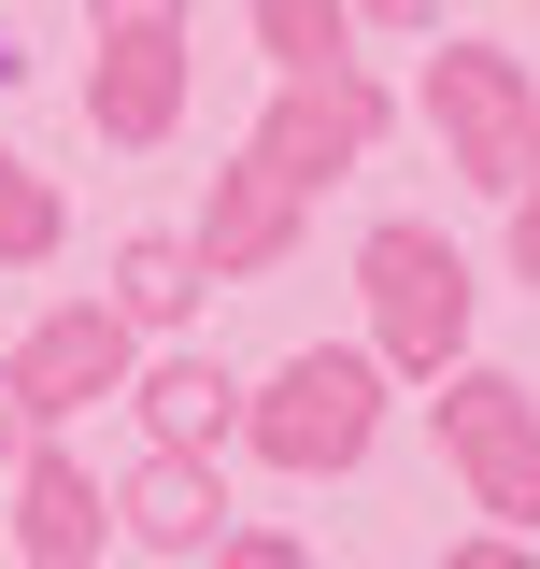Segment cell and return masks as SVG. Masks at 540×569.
<instances>
[{
	"label": "cell",
	"mask_w": 540,
	"mask_h": 569,
	"mask_svg": "<svg viewBox=\"0 0 540 569\" xmlns=\"http://www.w3.org/2000/svg\"><path fill=\"white\" fill-rule=\"evenodd\" d=\"M100 498H114V541H142V556H200L213 527H228V456H171V441H142L129 485H100Z\"/></svg>",
	"instance_id": "30bf717a"
},
{
	"label": "cell",
	"mask_w": 540,
	"mask_h": 569,
	"mask_svg": "<svg viewBox=\"0 0 540 569\" xmlns=\"http://www.w3.org/2000/svg\"><path fill=\"white\" fill-rule=\"evenodd\" d=\"M399 129V100H384V71H356V58H328V71H270V114H257V157L299 186V200H328L341 171L370 157V142Z\"/></svg>",
	"instance_id": "5b68a950"
},
{
	"label": "cell",
	"mask_w": 540,
	"mask_h": 569,
	"mask_svg": "<svg viewBox=\"0 0 540 569\" xmlns=\"http://www.w3.org/2000/svg\"><path fill=\"white\" fill-rule=\"evenodd\" d=\"M356 29H441V0H341Z\"/></svg>",
	"instance_id": "d6986e66"
},
{
	"label": "cell",
	"mask_w": 540,
	"mask_h": 569,
	"mask_svg": "<svg viewBox=\"0 0 540 569\" xmlns=\"http://www.w3.org/2000/svg\"><path fill=\"white\" fill-rule=\"evenodd\" d=\"M356 299H370V356H384V385L456 370V356H470V313H483V284H470V257H456V228H427V213L356 228Z\"/></svg>",
	"instance_id": "7a4b0ae2"
},
{
	"label": "cell",
	"mask_w": 540,
	"mask_h": 569,
	"mask_svg": "<svg viewBox=\"0 0 540 569\" xmlns=\"http://www.w3.org/2000/svg\"><path fill=\"white\" fill-rule=\"evenodd\" d=\"M100 299L129 313L142 342H171V328H200L213 271H200V242H186V228H129V242H114V284H100Z\"/></svg>",
	"instance_id": "7c38bea8"
},
{
	"label": "cell",
	"mask_w": 540,
	"mask_h": 569,
	"mask_svg": "<svg viewBox=\"0 0 540 569\" xmlns=\"http://www.w3.org/2000/svg\"><path fill=\"white\" fill-rule=\"evenodd\" d=\"M58 242H71V200L29 171V157H14V142H0V271H43Z\"/></svg>",
	"instance_id": "5bb4252c"
},
{
	"label": "cell",
	"mask_w": 540,
	"mask_h": 569,
	"mask_svg": "<svg viewBox=\"0 0 540 569\" xmlns=\"http://www.w3.org/2000/svg\"><path fill=\"white\" fill-rule=\"evenodd\" d=\"M129 356H142V328L114 313V299H43L29 342L0 356V370L29 385V413H43V427H71V413H100V399H129Z\"/></svg>",
	"instance_id": "8992f818"
},
{
	"label": "cell",
	"mask_w": 540,
	"mask_h": 569,
	"mask_svg": "<svg viewBox=\"0 0 540 569\" xmlns=\"http://www.w3.org/2000/svg\"><path fill=\"white\" fill-rule=\"evenodd\" d=\"M14 470V556L29 569H100V541H114V498H100V470L71 456L58 427L29 441V456H0Z\"/></svg>",
	"instance_id": "9c48e42d"
},
{
	"label": "cell",
	"mask_w": 540,
	"mask_h": 569,
	"mask_svg": "<svg viewBox=\"0 0 540 569\" xmlns=\"http://www.w3.org/2000/svg\"><path fill=\"white\" fill-rule=\"evenodd\" d=\"M412 114H427V142H441L456 186H483V200L540 186V71L512 43H441L427 86H412Z\"/></svg>",
	"instance_id": "3957f363"
},
{
	"label": "cell",
	"mask_w": 540,
	"mask_h": 569,
	"mask_svg": "<svg viewBox=\"0 0 540 569\" xmlns=\"http://www.w3.org/2000/svg\"><path fill=\"white\" fill-rule=\"evenodd\" d=\"M441 569H540L527 527H470V541H441Z\"/></svg>",
	"instance_id": "2e32d148"
},
{
	"label": "cell",
	"mask_w": 540,
	"mask_h": 569,
	"mask_svg": "<svg viewBox=\"0 0 540 569\" xmlns=\"http://www.w3.org/2000/svg\"><path fill=\"white\" fill-rule=\"evenodd\" d=\"M384 356L370 342H299L270 385H242V427H228V456H257L284 485H341V470H370V441H384Z\"/></svg>",
	"instance_id": "6da1fadb"
},
{
	"label": "cell",
	"mask_w": 540,
	"mask_h": 569,
	"mask_svg": "<svg viewBox=\"0 0 540 569\" xmlns=\"http://www.w3.org/2000/svg\"><path fill=\"white\" fill-rule=\"evenodd\" d=\"M29 441H43V413H29V385L0 370V456H29Z\"/></svg>",
	"instance_id": "ffe728a7"
},
{
	"label": "cell",
	"mask_w": 540,
	"mask_h": 569,
	"mask_svg": "<svg viewBox=\"0 0 540 569\" xmlns=\"http://www.w3.org/2000/svg\"><path fill=\"white\" fill-rule=\"evenodd\" d=\"M512 284H540V186H512Z\"/></svg>",
	"instance_id": "ac0fdd59"
},
{
	"label": "cell",
	"mask_w": 540,
	"mask_h": 569,
	"mask_svg": "<svg viewBox=\"0 0 540 569\" xmlns=\"http://www.w3.org/2000/svg\"><path fill=\"white\" fill-rule=\"evenodd\" d=\"M186 29H100V58H86V129L114 142V157H157V142L186 129Z\"/></svg>",
	"instance_id": "52a82bcc"
},
{
	"label": "cell",
	"mask_w": 540,
	"mask_h": 569,
	"mask_svg": "<svg viewBox=\"0 0 540 569\" xmlns=\"http://www.w3.org/2000/svg\"><path fill=\"white\" fill-rule=\"evenodd\" d=\"M129 413H142V441H171V456H228V427H242V370L200 356V342L129 356Z\"/></svg>",
	"instance_id": "8fae6325"
},
{
	"label": "cell",
	"mask_w": 540,
	"mask_h": 569,
	"mask_svg": "<svg viewBox=\"0 0 540 569\" xmlns=\"http://www.w3.org/2000/svg\"><path fill=\"white\" fill-rule=\"evenodd\" d=\"M86 29H186V0H86Z\"/></svg>",
	"instance_id": "e0dca14e"
},
{
	"label": "cell",
	"mask_w": 540,
	"mask_h": 569,
	"mask_svg": "<svg viewBox=\"0 0 540 569\" xmlns=\"http://www.w3.org/2000/svg\"><path fill=\"white\" fill-rule=\"evenodd\" d=\"M299 228H313V200H299L257 142H242V157L200 186V228H186V242H200L213 284H257V271H284V257H299Z\"/></svg>",
	"instance_id": "ba28073f"
},
{
	"label": "cell",
	"mask_w": 540,
	"mask_h": 569,
	"mask_svg": "<svg viewBox=\"0 0 540 569\" xmlns=\"http://www.w3.org/2000/svg\"><path fill=\"white\" fill-rule=\"evenodd\" d=\"M242 29H257L270 71H328V58H356V14H341V0H242Z\"/></svg>",
	"instance_id": "4fadbf2b"
},
{
	"label": "cell",
	"mask_w": 540,
	"mask_h": 569,
	"mask_svg": "<svg viewBox=\"0 0 540 569\" xmlns=\"http://www.w3.org/2000/svg\"><path fill=\"white\" fill-rule=\"evenodd\" d=\"M186 569H313V541H299V527H242V512H228Z\"/></svg>",
	"instance_id": "9a60e30c"
},
{
	"label": "cell",
	"mask_w": 540,
	"mask_h": 569,
	"mask_svg": "<svg viewBox=\"0 0 540 569\" xmlns=\"http://www.w3.org/2000/svg\"><path fill=\"white\" fill-rule=\"evenodd\" d=\"M427 427H441V456H456L483 527H527L540 541V385L527 370H498V356L427 370Z\"/></svg>",
	"instance_id": "277c9868"
}]
</instances>
